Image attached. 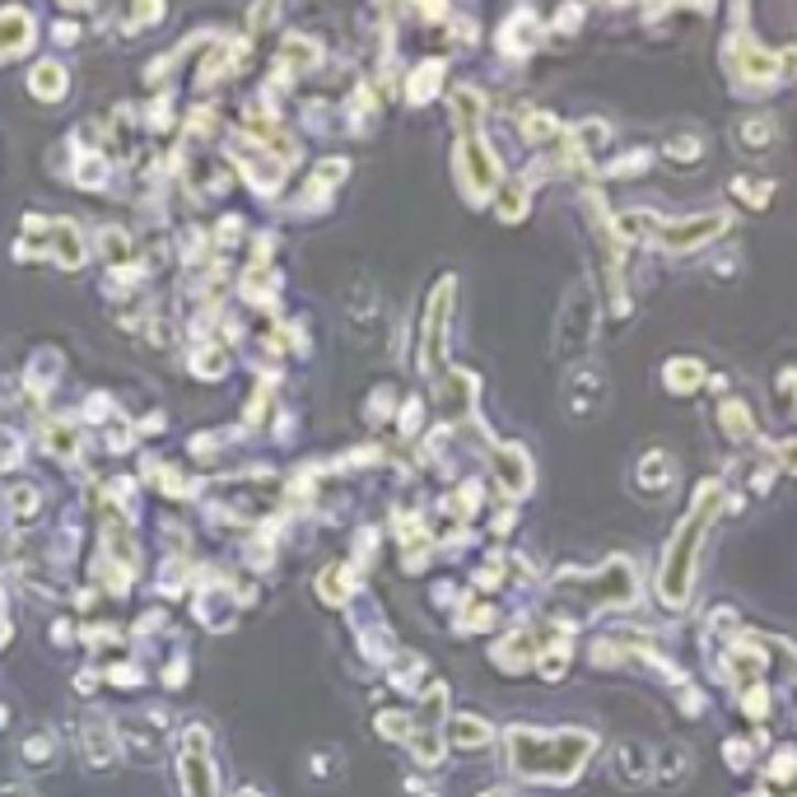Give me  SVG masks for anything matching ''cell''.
Returning <instances> with one entry per match:
<instances>
[{
    "instance_id": "cell-1",
    "label": "cell",
    "mask_w": 797,
    "mask_h": 797,
    "mask_svg": "<svg viewBox=\"0 0 797 797\" xmlns=\"http://www.w3.org/2000/svg\"><path fill=\"white\" fill-rule=\"evenodd\" d=\"M718 490H705L699 495V509L686 518V528L676 532V541H672V565H667V574H663V588H667V601H682V593H686V583H690V569H695V551H699V541H705V532H709V518L718 513Z\"/></svg>"
},
{
    "instance_id": "cell-2",
    "label": "cell",
    "mask_w": 797,
    "mask_h": 797,
    "mask_svg": "<svg viewBox=\"0 0 797 797\" xmlns=\"http://www.w3.org/2000/svg\"><path fill=\"white\" fill-rule=\"evenodd\" d=\"M462 182H466V191H472V197H490L495 191V182H499V164H495V154L485 150L476 135H466L462 141Z\"/></svg>"
},
{
    "instance_id": "cell-3",
    "label": "cell",
    "mask_w": 797,
    "mask_h": 797,
    "mask_svg": "<svg viewBox=\"0 0 797 797\" xmlns=\"http://www.w3.org/2000/svg\"><path fill=\"white\" fill-rule=\"evenodd\" d=\"M588 336H593V299L578 289V295H569L565 313H560V355H578Z\"/></svg>"
},
{
    "instance_id": "cell-4",
    "label": "cell",
    "mask_w": 797,
    "mask_h": 797,
    "mask_svg": "<svg viewBox=\"0 0 797 797\" xmlns=\"http://www.w3.org/2000/svg\"><path fill=\"white\" fill-rule=\"evenodd\" d=\"M182 784L187 797H215V774H210V755H206V732L197 728L182 746Z\"/></svg>"
},
{
    "instance_id": "cell-5",
    "label": "cell",
    "mask_w": 797,
    "mask_h": 797,
    "mask_svg": "<svg viewBox=\"0 0 797 797\" xmlns=\"http://www.w3.org/2000/svg\"><path fill=\"white\" fill-rule=\"evenodd\" d=\"M723 215H699V220H676V224H657V233H663V243L672 252H686V247H699L705 239H713V233H723Z\"/></svg>"
},
{
    "instance_id": "cell-6",
    "label": "cell",
    "mask_w": 797,
    "mask_h": 797,
    "mask_svg": "<svg viewBox=\"0 0 797 797\" xmlns=\"http://www.w3.org/2000/svg\"><path fill=\"white\" fill-rule=\"evenodd\" d=\"M29 33H33V24H29L24 10H5V14H0V56H14L19 47L29 43Z\"/></svg>"
},
{
    "instance_id": "cell-7",
    "label": "cell",
    "mask_w": 797,
    "mask_h": 797,
    "mask_svg": "<svg viewBox=\"0 0 797 797\" xmlns=\"http://www.w3.org/2000/svg\"><path fill=\"white\" fill-rule=\"evenodd\" d=\"M616 761H620V779L626 784H644V774L653 770V755L644 746H620Z\"/></svg>"
},
{
    "instance_id": "cell-8",
    "label": "cell",
    "mask_w": 797,
    "mask_h": 797,
    "mask_svg": "<svg viewBox=\"0 0 797 797\" xmlns=\"http://www.w3.org/2000/svg\"><path fill=\"white\" fill-rule=\"evenodd\" d=\"M62 89H66L62 66H37L33 70V93H43V99H62Z\"/></svg>"
},
{
    "instance_id": "cell-9",
    "label": "cell",
    "mask_w": 797,
    "mask_h": 797,
    "mask_svg": "<svg viewBox=\"0 0 797 797\" xmlns=\"http://www.w3.org/2000/svg\"><path fill=\"white\" fill-rule=\"evenodd\" d=\"M770 141H774V126H770V122H761V117L742 122V145H746V150H761V145H770Z\"/></svg>"
},
{
    "instance_id": "cell-10",
    "label": "cell",
    "mask_w": 797,
    "mask_h": 797,
    "mask_svg": "<svg viewBox=\"0 0 797 797\" xmlns=\"http://www.w3.org/2000/svg\"><path fill=\"white\" fill-rule=\"evenodd\" d=\"M457 742H466V746L485 742V728H480V723H466V718H462V723H457Z\"/></svg>"
},
{
    "instance_id": "cell-11",
    "label": "cell",
    "mask_w": 797,
    "mask_h": 797,
    "mask_svg": "<svg viewBox=\"0 0 797 797\" xmlns=\"http://www.w3.org/2000/svg\"><path fill=\"white\" fill-rule=\"evenodd\" d=\"M243 797H257V793H243Z\"/></svg>"
}]
</instances>
